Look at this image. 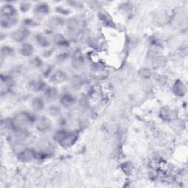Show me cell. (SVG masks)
<instances>
[{
	"label": "cell",
	"mask_w": 188,
	"mask_h": 188,
	"mask_svg": "<svg viewBox=\"0 0 188 188\" xmlns=\"http://www.w3.org/2000/svg\"><path fill=\"white\" fill-rule=\"evenodd\" d=\"M29 32L26 29H19L18 30L15 32L14 34L13 35V38L17 42H21L25 40L28 37Z\"/></svg>",
	"instance_id": "1"
},
{
	"label": "cell",
	"mask_w": 188,
	"mask_h": 188,
	"mask_svg": "<svg viewBox=\"0 0 188 188\" xmlns=\"http://www.w3.org/2000/svg\"><path fill=\"white\" fill-rule=\"evenodd\" d=\"M49 119L46 118L45 117H40L38 121V128L40 131H46L49 129L50 125H51Z\"/></svg>",
	"instance_id": "2"
},
{
	"label": "cell",
	"mask_w": 188,
	"mask_h": 188,
	"mask_svg": "<svg viewBox=\"0 0 188 188\" xmlns=\"http://www.w3.org/2000/svg\"><path fill=\"white\" fill-rule=\"evenodd\" d=\"M66 75L64 72L57 71V73L52 76L51 80L54 82V83H61L63 81L66 80Z\"/></svg>",
	"instance_id": "3"
},
{
	"label": "cell",
	"mask_w": 188,
	"mask_h": 188,
	"mask_svg": "<svg viewBox=\"0 0 188 188\" xmlns=\"http://www.w3.org/2000/svg\"><path fill=\"white\" fill-rule=\"evenodd\" d=\"M57 96V91L55 87H49L46 89L45 92V97L46 99H49L50 101L55 99Z\"/></svg>",
	"instance_id": "4"
},
{
	"label": "cell",
	"mask_w": 188,
	"mask_h": 188,
	"mask_svg": "<svg viewBox=\"0 0 188 188\" xmlns=\"http://www.w3.org/2000/svg\"><path fill=\"white\" fill-rule=\"evenodd\" d=\"M44 85H45V84L44 83V82L40 80H34L30 82L31 89L35 91L41 90Z\"/></svg>",
	"instance_id": "5"
},
{
	"label": "cell",
	"mask_w": 188,
	"mask_h": 188,
	"mask_svg": "<svg viewBox=\"0 0 188 188\" xmlns=\"http://www.w3.org/2000/svg\"><path fill=\"white\" fill-rule=\"evenodd\" d=\"M33 46H32L30 44H24L21 49V54L25 56L31 55L32 54H33Z\"/></svg>",
	"instance_id": "6"
},
{
	"label": "cell",
	"mask_w": 188,
	"mask_h": 188,
	"mask_svg": "<svg viewBox=\"0 0 188 188\" xmlns=\"http://www.w3.org/2000/svg\"><path fill=\"white\" fill-rule=\"evenodd\" d=\"M33 107L35 110H41L44 107V103L40 98H36L33 101Z\"/></svg>",
	"instance_id": "7"
},
{
	"label": "cell",
	"mask_w": 188,
	"mask_h": 188,
	"mask_svg": "<svg viewBox=\"0 0 188 188\" xmlns=\"http://www.w3.org/2000/svg\"><path fill=\"white\" fill-rule=\"evenodd\" d=\"M74 98L72 97L71 96H68V95H66V96H63L62 99H61L62 104L64 106H66V107H69V106H71L74 103Z\"/></svg>",
	"instance_id": "8"
},
{
	"label": "cell",
	"mask_w": 188,
	"mask_h": 188,
	"mask_svg": "<svg viewBox=\"0 0 188 188\" xmlns=\"http://www.w3.org/2000/svg\"><path fill=\"white\" fill-rule=\"evenodd\" d=\"M37 13L40 14H46L49 13V7L48 5H44V4H40L36 7Z\"/></svg>",
	"instance_id": "9"
},
{
	"label": "cell",
	"mask_w": 188,
	"mask_h": 188,
	"mask_svg": "<svg viewBox=\"0 0 188 188\" xmlns=\"http://www.w3.org/2000/svg\"><path fill=\"white\" fill-rule=\"evenodd\" d=\"M33 157V153L29 150H25L23 152H21L20 154V158L23 159V161L25 160H29V159H31Z\"/></svg>",
	"instance_id": "10"
},
{
	"label": "cell",
	"mask_w": 188,
	"mask_h": 188,
	"mask_svg": "<svg viewBox=\"0 0 188 188\" xmlns=\"http://www.w3.org/2000/svg\"><path fill=\"white\" fill-rule=\"evenodd\" d=\"M37 40H38V43L40 44V46H47L49 45V41H48V39L44 37V35H40L37 37Z\"/></svg>",
	"instance_id": "11"
},
{
	"label": "cell",
	"mask_w": 188,
	"mask_h": 188,
	"mask_svg": "<svg viewBox=\"0 0 188 188\" xmlns=\"http://www.w3.org/2000/svg\"><path fill=\"white\" fill-rule=\"evenodd\" d=\"M55 42L57 43V45H65L66 40L61 35H57V36L55 38Z\"/></svg>",
	"instance_id": "12"
},
{
	"label": "cell",
	"mask_w": 188,
	"mask_h": 188,
	"mask_svg": "<svg viewBox=\"0 0 188 188\" xmlns=\"http://www.w3.org/2000/svg\"><path fill=\"white\" fill-rule=\"evenodd\" d=\"M59 109L58 107H55V106H53V107H51V109H50V113H51L52 115H57L58 114V113H59Z\"/></svg>",
	"instance_id": "13"
}]
</instances>
